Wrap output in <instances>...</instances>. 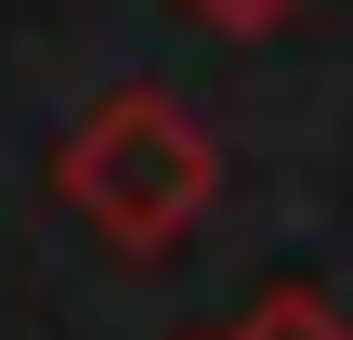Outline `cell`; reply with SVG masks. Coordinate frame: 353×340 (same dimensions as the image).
I'll return each instance as SVG.
<instances>
[{
  "mask_svg": "<svg viewBox=\"0 0 353 340\" xmlns=\"http://www.w3.org/2000/svg\"><path fill=\"white\" fill-rule=\"evenodd\" d=\"M223 340H353V328L327 314V301H314V288H275V301H249V314H236Z\"/></svg>",
  "mask_w": 353,
  "mask_h": 340,
  "instance_id": "2",
  "label": "cell"
},
{
  "mask_svg": "<svg viewBox=\"0 0 353 340\" xmlns=\"http://www.w3.org/2000/svg\"><path fill=\"white\" fill-rule=\"evenodd\" d=\"M52 197L105 236V249H170V236H196L210 223V197H223V144L170 105V92H105L65 144H52Z\"/></svg>",
  "mask_w": 353,
  "mask_h": 340,
  "instance_id": "1",
  "label": "cell"
},
{
  "mask_svg": "<svg viewBox=\"0 0 353 340\" xmlns=\"http://www.w3.org/2000/svg\"><path fill=\"white\" fill-rule=\"evenodd\" d=\"M196 13H210V26H223V39H275V26H288V13H301V0H196Z\"/></svg>",
  "mask_w": 353,
  "mask_h": 340,
  "instance_id": "3",
  "label": "cell"
}]
</instances>
